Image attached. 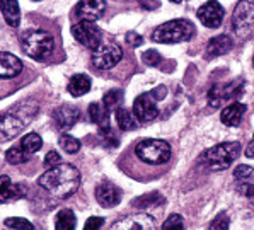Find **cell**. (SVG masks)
I'll list each match as a JSON object with an SVG mask.
<instances>
[{
    "mask_svg": "<svg viewBox=\"0 0 254 230\" xmlns=\"http://www.w3.org/2000/svg\"><path fill=\"white\" fill-rule=\"evenodd\" d=\"M138 2H140V5H142L143 9H147V10H154V9H157V7H159L157 0H138Z\"/></svg>",
    "mask_w": 254,
    "mask_h": 230,
    "instance_id": "obj_40",
    "label": "cell"
},
{
    "mask_svg": "<svg viewBox=\"0 0 254 230\" xmlns=\"http://www.w3.org/2000/svg\"><path fill=\"white\" fill-rule=\"evenodd\" d=\"M0 12L3 15V21L10 27H17L21 22V9L17 0H0Z\"/></svg>",
    "mask_w": 254,
    "mask_h": 230,
    "instance_id": "obj_22",
    "label": "cell"
},
{
    "mask_svg": "<svg viewBox=\"0 0 254 230\" xmlns=\"http://www.w3.org/2000/svg\"><path fill=\"white\" fill-rule=\"evenodd\" d=\"M103 225H104V218H101V217H91L87 222H85L84 229L85 230H96V229L103 227Z\"/></svg>",
    "mask_w": 254,
    "mask_h": 230,
    "instance_id": "obj_37",
    "label": "cell"
},
{
    "mask_svg": "<svg viewBox=\"0 0 254 230\" xmlns=\"http://www.w3.org/2000/svg\"><path fill=\"white\" fill-rule=\"evenodd\" d=\"M80 119V111L79 108L70 106V104H64V106L57 108L53 111V121L57 124L58 130L67 131L72 126H75V123Z\"/></svg>",
    "mask_w": 254,
    "mask_h": 230,
    "instance_id": "obj_16",
    "label": "cell"
},
{
    "mask_svg": "<svg viewBox=\"0 0 254 230\" xmlns=\"http://www.w3.org/2000/svg\"><path fill=\"white\" fill-rule=\"evenodd\" d=\"M236 36L248 40L254 34V0H239L232 14Z\"/></svg>",
    "mask_w": 254,
    "mask_h": 230,
    "instance_id": "obj_7",
    "label": "cell"
},
{
    "mask_svg": "<svg viewBox=\"0 0 254 230\" xmlns=\"http://www.w3.org/2000/svg\"><path fill=\"white\" fill-rule=\"evenodd\" d=\"M91 85H92V82L85 73H77V75H73L72 79H70L67 89L73 97H80L91 91Z\"/></svg>",
    "mask_w": 254,
    "mask_h": 230,
    "instance_id": "obj_24",
    "label": "cell"
},
{
    "mask_svg": "<svg viewBox=\"0 0 254 230\" xmlns=\"http://www.w3.org/2000/svg\"><path fill=\"white\" fill-rule=\"evenodd\" d=\"M198 19L203 26L210 27V29L220 27L222 21H224V7L217 0H208L198 9Z\"/></svg>",
    "mask_w": 254,
    "mask_h": 230,
    "instance_id": "obj_13",
    "label": "cell"
},
{
    "mask_svg": "<svg viewBox=\"0 0 254 230\" xmlns=\"http://www.w3.org/2000/svg\"><path fill=\"white\" fill-rule=\"evenodd\" d=\"M3 225L9 229H34V225L31 224L29 220H24V218H7L5 222H3Z\"/></svg>",
    "mask_w": 254,
    "mask_h": 230,
    "instance_id": "obj_30",
    "label": "cell"
},
{
    "mask_svg": "<svg viewBox=\"0 0 254 230\" xmlns=\"http://www.w3.org/2000/svg\"><path fill=\"white\" fill-rule=\"evenodd\" d=\"M244 92V80L236 79L230 84H215L208 92V104L212 108H218L229 99H236Z\"/></svg>",
    "mask_w": 254,
    "mask_h": 230,
    "instance_id": "obj_11",
    "label": "cell"
},
{
    "mask_svg": "<svg viewBox=\"0 0 254 230\" xmlns=\"http://www.w3.org/2000/svg\"><path fill=\"white\" fill-rule=\"evenodd\" d=\"M135 154L142 162L150 164V166H162L171 159V145L166 140L147 138L136 143Z\"/></svg>",
    "mask_w": 254,
    "mask_h": 230,
    "instance_id": "obj_6",
    "label": "cell"
},
{
    "mask_svg": "<svg viewBox=\"0 0 254 230\" xmlns=\"http://www.w3.org/2000/svg\"><path fill=\"white\" fill-rule=\"evenodd\" d=\"M40 104L33 99L21 101L9 109L0 113V143L9 142L22 133V130L36 118Z\"/></svg>",
    "mask_w": 254,
    "mask_h": 230,
    "instance_id": "obj_2",
    "label": "cell"
},
{
    "mask_svg": "<svg viewBox=\"0 0 254 230\" xmlns=\"http://www.w3.org/2000/svg\"><path fill=\"white\" fill-rule=\"evenodd\" d=\"M38 184L52 196L58 198V200H65V198L75 194V191L79 189L80 172L77 167L70 166V164H58L41 174Z\"/></svg>",
    "mask_w": 254,
    "mask_h": 230,
    "instance_id": "obj_1",
    "label": "cell"
},
{
    "mask_svg": "<svg viewBox=\"0 0 254 230\" xmlns=\"http://www.w3.org/2000/svg\"><path fill=\"white\" fill-rule=\"evenodd\" d=\"M234 43L227 36V34H220L217 38H212L206 45V58H215V57H222V55L229 53L232 50Z\"/></svg>",
    "mask_w": 254,
    "mask_h": 230,
    "instance_id": "obj_21",
    "label": "cell"
},
{
    "mask_svg": "<svg viewBox=\"0 0 254 230\" xmlns=\"http://www.w3.org/2000/svg\"><path fill=\"white\" fill-rule=\"evenodd\" d=\"M21 46L29 58L43 61L53 53L55 40L52 34L43 29H27L21 36Z\"/></svg>",
    "mask_w": 254,
    "mask_h": 230,
    "instance_id": "obj_3",
    "label": "cell"
},
{
    "mask_svg": "<svg viewBox=\"0 0 254 230\" xmlns=\"http://www.w3.org/2000/svg\"><path fill=\"white\" fill-rule=\"evenodd\" d=\"M43 147V140L38 133H27L21 138V142L17 145H14L12 149L5 152V161L12 166L17 164H24L31 159V155L36 154Z\"/></svg>",
    "mask_w": 254,
    "mask_h": 230,
    "instance_id": "obj_8",
    "label": "cell"
},
{
    "mask_svg": "<svg viewBox=\"0 0 254 230\" xmlns=\"http://www.w3.org/2000/svg\"><path fill=\"white\" fill-rule=\"evenodd\" d=\"M162 201H164L162 194L157 193V191H152V193H148V194H143V196L135 198V200L131 201V205L138 210H147V208H154V206L161 205Z\"/></svg>",
    "mask_w": 254,
    "mask_h": 230,
    "instance_id": "obj_25",
    "label": "cell"
},
{
    "mask_svg": "<svg viewBox=\"0 0 254 230\" xmlns=\"http://www.w3.org/2000/svg\"><path fill=\"white\" fill-rule=\"evenodd\" d=\"M121 103H123V91H120V89H111L103 97V104L109 111H116L121 106Z\"/></svg>",
    "mask_w": 254,
    "mask_h": 230,
    "instance_id": "obj_28",
    "label": "cell"
},
{
    "mask_svg": "<svg viewBox=\"0 0 254 230\" xmlns=\"http://www.w3.org/2000/svg\"><path fill=\"white\" fill-rule=\"evenodd\" d=\"M244 155H246V157H249V159H254V136H253L251 142L248 143V147H246Z\"/></svg>",
    "mask_w": 254,
    "mask_h": 230,
    "instance_id": "obj_41",
    "label": "cell"
},
{
    "mask_svg": "<svg viewBox=\"0 0 254 230\" xmlns=\"http://www.w3.org/2000/svg\"><path fill=\"white\" fill-rule=\"evenodd\" d=\"M142 60L148 67H157V65L161 63L162 57H161V53L155 52V50H147V52L142 55Z\"/></svg>",
    "mask_w": 254,
    "mask_h": 230,
    "instance_id": "obj_32",
    "label": "cell"
},
{
    "mask_svg": "<svg viewBox=\"0 0 254 230\" xmlns=\"http://www.w3.org/2000/svg\"><path fill=\"white\" fill-rule=\"evenodd\" d=\"M111 229L113 230H150L155 229V222L147 213H136V215H128L118 222H115L111 225Z\"/></svg>",
    "mask_w": 254,
    "mask_h": 230,
    "instance_id": "obj_15",
    "label": "cell"
},
{
    "mask_svg": "<svg viewBox=\"0 0 254 230\" xmlns=\"http://www.w3.org/2000/svg\"><path fill=\"white\" fill-rule=\"evenodd\" d=\"M106 12V0H80L75 5V17L79 21H94Z\"/></svg>",
    "mask_w": 254,
    "mask_h": 230,
    "instance_id": "obj_14",
    "label": "cell"
},
{
    "mask_svg": "<svg viewBox=\"0 0 254 230\" xmlns=\"http://www.w3.org/2000/svg\"><path fill=\"white\" fill-rule=\"evenodd\" d=\"M242 147L239 142H224L210 147L201 154V162L212 171H225L241 155Z\"/></svg>",
    "mask_w": 254,
    "mask_h": 230,
    "instance_id": "obj_4",
    "label": "cell"
},
{
    "mask_svg": "<svg viewBox=\"0 0 254 230\" xmlns=\"http://www.w3.org/2000/svg\"><path fill=\"white\" fill-rule=\"evenodd\" d=\"M253 65H254V57H253Z\"/></svg>",
    "mask_w": 254,
    "mask_h": 230,
    "instance_id": "obj_43",
    "label": "cell"
},
{
    "mask_svg": "<svg viewBox=\"0 0 254 230\" xmlns=\"http://www.w3.org/2000/svg\"><path fill=\"white\" fill-rule=\"evenodd\" d=\"M162 229H185V220L181 215H171L162 224Z\"/></svg>",
    "mask_w": 254,
    "mask_h": 230,
    "instance_id": "obj_33",
    "label": "cell"
},
{
    "mask_svg": "<svg viewBox=\"0 0 254 230\" xmlns=\"http://www.w3.org/2000/svg\"><path fill=\"white\" fill-rule=\"evenodd\" d=\"M89 118L94 124L99 126L101 131H106L109 130V109L104 106V104H99V103H92L89 106Z\"/></svg>",
    "mask_w": 254,
    "mask_h": 230,
    "instance_id": "obj_23",
    "label": "cell"
},
{
    "mask_svg": "<svg viewBox=\"0 0 254 230\" xmlns=\"http://www.w3.org/2000/svg\"><path fill=\"white\" fill-rule=\"evenodd\" d=\"M96 200L103 208H113L121 201V189L113 182L104 181L97 184L96 188Z\"/></svg>",
    "mask_w": 254,
    "mask_h": 230,
    "instance_id": "obj_17",
    "label": "cell"
},
{
    "mask_svg": "<svg viewBox=\"0 0 254 230\" xmlns=\"http://www.w3.org/2000/svg\"><path fill=\"white\" fill-rule=\"evenodd\" d=\"M133 115L136 116V119L142 123H150L154 121L159 116V108H157V99L150 94H140L133 103Z\"/></svg>",
    "mask_w": 254,
    "mask_h": 230,
    "instance_id": "obj_12",
    "label": "cell"
},
{
    "mask_svg": "<svg viewBox=\"0 0 254 230\" xmlns=\"http://www.w3.org/2000/svg\"><path fill=\"white\" fill-rule=\"evenodd\" d=\"M194 36L193 22L186 19H174V21L164 22L152 33V40L162 45H174V43L188 41Z\"/></svg>",
    "mask_w": 254,
    "mask_h": 230,
    "instance_id": "obj_5",
    "label": "cell"
},
{
    "mask_svg": "<svg viewBox=\"0 0 254 230\" xmlns=\"http://www.w3.org/2000/svg\"><path fill=\"white\" fill-rule=\"evenodd\" d=\"M75 225H77V218L72 210L65 208L58 212L57 220H55V227L58 230H72V229H75Z\"/></svg>",
    "mask_w": 254,
    "mask_h": 230,
    "instance_id": "obj_27",
    "label": "cell"
},
{
    "mask_svg": "<svg viewBox=\"0 0 254 230\" xmlns=\"http://www.w3.org/2000/svg\"><path fill=\"white\" fill-rule=\"evenodd\" d=\"M150 94L154 96L157 101H162V99H166V96H167V87L166 85H157L155 89H152Z\"/></svg>",
    "mask_w": 254,
    "mask_h": 230,
    "instance_id": "obj_39",
    "label": "cell"
},
{
    "mask_svg": "<svg viewBox=\"0 0 254 230\" xmlns=\"http://www.w3.org/2000/svg\"><path fill=\"white\" fill-rule=\"evenodd\" d=\"M26 186L10 181L9 176H0V203L22 200L26 196Z\"/></svg>",
    "mask_w": 254,
    "mask_h": 230,
    "instance_id": "obj_18",
    "label": "cell"
},
{
    "mask_svg": "<svg viewBox=\"0 0 254 230\" xmlns=\"http://www.w3.org/2000/svg\"><path fill=\"white\" fill-rule=\"evenodd\" d=\"M22 61L12 53L0 52V79H12L22 72Z\"/></svg>",
    "mask_w": 254,
    "mask_h": 230,
    "instance_id": "obj_19",
    "label": "cell"
},
{
    "mask_svg": "<svg viewBox=\"0 0 254 230\" xmlns=\"http://www.w3.org/2000/svg\"><path fill=\"white\" fill-rule=\"evenodd\" d=\"M136 116L131 115L127 108H118L116 109V123H118L120 130L123 131H131L136 130Z\"/></svg>",
    "mask_w": 254,
    "mask_h": 230,
    "instance_id": "obj_26",
    "label": "cell"
},
{
    "mask_svg": "<svg viewBox=\"0 0 254 230\" xmlns=\"http://www.w3.org/2000/svg\"><path fill=\"white\" fill-rule=\"evenodd\" d=\"M127 43L131 46H140L143 43V38L140 34L133 33V31H130V33H127Z\"/></svg>",
    "mask_w": 254,
    "mask_h": 230,
    "instance_id": "obj_38",
    "label": "cell"
},
{
    "mask_svg": "<svg viewBox=\"0 0 254 230\" xmlns=\"http://www.w3.org/2000/svg\"><path fill=\"white\" fill-rule=\"evenodd\" d=\"M62 162V157H60V154L58 152H48L46 154V157H45V166H48V167H55V166H58V164Z\"/></svg>",
    "mask_w": 254,
    "mask_h": 230,
    "instance_id": "obj_36",
    "label": "cell"
},
{
    "mask_svg": "<svg viewBox=\"0 0 254 230\" xmlns=\"http://www.w3.org/2000/svg\"><path fill=\"white\" fill-rule=\"evenodd\" d=\"M229 225H230L229 217H225L224 213H222V215H218L212 224H210V229H229Z\"/></svg>",
    "mask_w": 254,
    "mask_h": 230,
    "instance_id": "obj_34",
    "label": "cell"
},
{
    "mask_svg": "<svg viewBox=\"0 0 254 230\" xmlns=\"http://www.w3.org/2000/svg\"><path fill=\"white\" fill-rule=\"evenodd\" d=\"M123 58V50L120 45L113 41L101 43L92 53V65L99 70H109L121 61Z\"/></svg>",
    "mask_w": 254,
    "mask_h": 230,
    "instance_id": "obj_9",
    "label": "cell"
},
{
    "mask_svg": "<svg viewBox=\"0 0 254 230\" xmlns=\"http://www.w3.org/2000/svg\"><path fill=\"white\" fill-rule=\"evenodd\" d=\"M60 147L64 149L67 154H77L80 150V142L77 138H73L72 135H60V140H58Z\"/></svg>",
    "mask_w": 254,
    "mask_h": 230,
    "instance_id": "obj_29",
    "label": "cell"
},
{
    "mask_svg": "<svg viewBox=\"0 0 254 230\" xmlns=\"http://www.w3.org/2000/svg\"><path fill=\"white\" fill-rule=\"evenodd\" d=\"M171 2H174V3H181V2H185V0H171Z\"/></svg>",
    "mask_w": 254,
    "mask_h": 230,
    "instance_id": "obj_42",
    "label": "cell"
},
{
    "mask_svg": "<svg viewBox=\"0 0 254 230\" xmlns=\"http://www.w3.org/2000/svg\"><path fill=\"white\" fill-rule=\"evenodd\" d=\"M72 36L89 50H96L103 43V33L94 24V21H79L72 26Z\"/></svg>",
    "mask_w": 254,
    "mask_h": 230,
    "instance_id": "obj_10",
    "label": "cell"
},
{
    "mask_svg": "<svg viewBox=\"0 0 254 230\" xmlns=\"http://www.w3.org/2000/svg\"><path fill=\"white\" fill-rule=\"evenodd\" d=\"M234 176H236L237 181H249L251 177H254V169L249 166H246V164H242V166L236 167Z\"/></svg>",
    "mask_w": 254,
    "mask_h": 230,
    "instance_id": "obj_31",
    "label": "cell"
},
{
    "mask_svg": "<svg viewBox=\"0 0 254 230\" xmlns=\"http://www.w3.org/2000/svg\"><path fill=\"white\" fill-rule=\"evenodd\" d=\"M237 191L244 196H254V184H251L249 181H239Z\"/></svg>",
    "mask_w": 254,
    "mask_h": 230,
    "instance_id": "obj_35",
    "label": "cell"
},
{
    "mask_svg": "<svg viewBox=\"0 0 254 230\" xmlns=\"http://www.w3.org/2000/svg\"><path fill=\"white\" fill-rule=\"evenodd\" d=\"M246 113V104L242 103H232L225 106L220 113V119L225 126H239L242 121V116Z\"/></svg>",
    "mask_w": 254,
    "mask_h": 230,
    "instance_id": "obj_20",
    "label": "cell"
}]
</instances>
